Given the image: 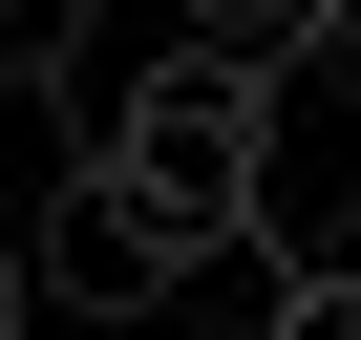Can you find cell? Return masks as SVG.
<instances>
[{
  "instance_id": "obj_2",
  "label": "cell",
  "mask_w": 361,
  "mask_h": 340,
  "mask_svg": "<svg viewBox=\"0 0 361 340\" xmlns=\"http://www.w3.org/2000/svg\"><path fill=\"white\" fill-rule=\"evenodd\" d=\"M340 234H361V64H340V107H298V85H276V234H255V255H276V277H319Z\"/></svg>"
},
{
  "instance_id": "obj_5",
  "label": "cell",
  "mask_w": 361,
  "mask_h": 340,
  "mask_svg": "<svg viewBox=\"0 0 361 340\" xmlns=\"http://www.w3.org/2000/svg\"><path fill=\"white\" fill-rule=\"evenodd\" d=\"M0 340H64V319H43V255H22V213H0Z\"/></svg>"
},
{
  "instance_id": "obj_3",
  "label": "cell",
  "mask_w": 361,
  "mask_h": 340,
  "mask_svg": "<svg viewBox=\"0 0 361 340\" xmlns=\"http://www.w3.org/2000/svg\"><path fill=\"white\" fill-rule=\"evenodd\" d=\"M192 43H234V64H319V0H170Z\"/></svg>"
},
{
  "instance_id": "obj_1",
  "label": "cell",
  "mask_w": 361,
  "mask_h": 340,
  "mask_svg": "<svg viewBox=\"0 0 361 340\" xmlns=\"http://www.w3.org/2000/svg\"><path fill=\"white\" fill-rule=\"evenodd\" d=\"M22 255H43V319H149L170 277H192V255H170L85 149H64V192H22Z\"/></svg>"
},
{
  "instance_id": "obj_6",
  "label": "cell",
  "mask_w": 361,
  "mask_h": 340,
  "mask_svg": "<svg viewBox=\"0 0 361 340\" xmlns=\"http://www.w3.org/2000/svg\"><path fill=\"white\" fill-rule=\"evenodd\" d=\"M319 64H361V0H319Z\"/></svg>"
},
{
  "instance_id": "obj_4",
  "label": "cell",
  "mask_w": 361,
  "mask_h": 340,
  "mask_svg": "<svg viewBox=\"0 0 361 340\" xmlns=\"http://www.w3.org/2000/svg\"><path fill=\"white\" fill-rule=\"evenodd\" d=\"M276 340H361V255H319V277H276Z\"/></svg>"
}]
</instances>
